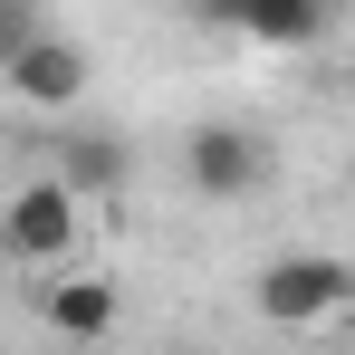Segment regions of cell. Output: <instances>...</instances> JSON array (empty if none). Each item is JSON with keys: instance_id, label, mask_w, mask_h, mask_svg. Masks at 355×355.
<instances>
[{"instance_id": "1", "label": "cell", "mask_w": 355, "mask_h": 355, "mask_svg": "<svg viewBox=\"0 0 355 355\" xmlns=\"http://www.w3.org/2000/svg\"><path fill=\"white\" fill-rule=\"evenodd\" d=\"M346 297H355V269L336 250H279L250 279V307L269 327H327V317H346Z\"/></svg>"}, {"instance_id": "2", "label": "cell", "mask_w": 355, "mask_h": 355, "mask_svg": "<svg viewBox=\"0 0 355 355\" xmlns=\"http://www.w3.org/2000/svg\"><path fill=\"white\" fill-rule=\"evenodd\" d=\"M0 250H10L19 269H58L67 250H77V192H67L58 173L19 182V192L0 202Z\"/></svg>"}, {"instance_id": "3", "label": "cell", "mask_w": 355, "mask_h": 355, "mask_svg": "<svg viewBox=\"0 0 355 355\" xmlns=\"http://www.w3.org/2000/svg\"><path fill=\"white\" fill-rule=\"evenodd\" d=\"M0 87H10L19 106H39V116H67V106L87 96V49H77V39H58V29H39L29 49H10Z\"/></svg>"}, {"instance_id": "4", "label": "cell", "mask_w": 355, "mask_h": 355, "mask_svg": "<svg viewBox=\"0 0 355 355\" xmlns=\"http://www.w3.org/2000/svg\"><path fill=\"white\" fill-rule=\"evenodd\" d=\"M182 173H192V192H202V202H240V192H259L269 154H259V135H250V125H192Z\"/></svg>"}, {"instance_id": "5", "label": "cell", "mask_w": 355, "mask_h": 355, "mask_svg": "<svg viewBox=\"0 0 355 355\" xmlns=\"http://www.w3.org/2000/svg\"><path fill=\"white\" fill-rule=\"evenodd\" d=\"M49 173H58L77 202H106V192H125V173H135V144H125V135H96V125H58V135H49Z\"/></svg>"}, {"instance_id": "6", "label": "cell", "mask_w": 355, "mask_h": 355, "mask_svg": "<svg viewBox=\"0 0 355 355\" xmlns=\"http://www.w3.org/2000/svg\"><path fill=\"white\" fill-rule=\"evenodd\" d=\"M39 317L67 346H96V336H116L125 297H116V279H58V288H39Z\"/></svg>"}, {"instance_id": "7", "label": "cell", "mask_w": 355, "mask_h": 355, "mask_svg": "<svg viewBox=\"0 0 355 355\" xmlns=\"http://www.w3.org/2000/svg\"><path fill=\"white\" fill-rule=\"evenodd\" d=\"M327 19H336L327 0H240L231 29H240V39H259V49H317Z\"/></svg>"}, {"instance_id": "8", "label": "cell", "mask_w": 355, "mask_h": 355, "mask_svg": "<svg viewBox=\"0 0 355 355\" xmlns=\"http://www.w3.org/2000/svg\"><path fill=\"white\" fill-rule=\"evenodd\" d=\"M49 19H39V0H0V67H10V49H29Z\"/></svg>"}, {"instance_id": "9", "label": "cell", "mask_w": 355, "mask_h": 355, "mask_svg": "<svg viewBox=\"0 0 355 355\" xmlns=\"http://www.w3.org/2000/svg\"><path fill=\"white\" fill-rule=\"evenodd\" d=\"M192 19H202V29H231V19H240V0H192Z\"/></svg>"}]
</instances>
